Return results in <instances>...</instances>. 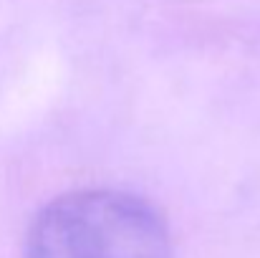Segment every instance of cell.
<instances>
[{
  "mask_svg": "<svg viewBox=\"0 0 260 258\" xmlns=\"http://www.w3.org/2000/svg\"><path fill=\"white\" fill-rule=\"evenodd\" d=\"M28 258H174L165 218L124 190H79L33 220Z\"/></svg>",
  "mask_w": 260,
  "mask_h": 258,
  "instance_id": "6da1fadb",
  "label": "cell"
}]
</instances>
